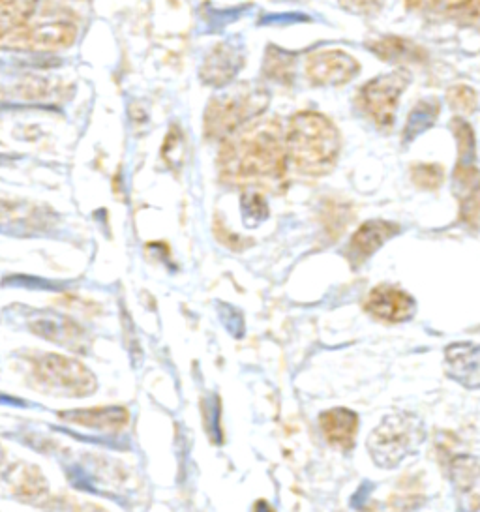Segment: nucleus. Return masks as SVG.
Instances as JSON below:
<instances>
[{
    "instance_id": "nucleus-1",
    "label": "nucleus",
    "mask_w": 480,
    "mask_h": 512,
    "mask_svg": "<svg viewBox=\"0 0 480 512\" xmlns=\"http://www.w3.org/2000/svg\"><path fill=\"white\" fill-rule=\"evenodd\" d=\"M220 177L235 186H280L287 171L282 122L257 117L224 139L218 156Z\"/></svg>"
},
{
    "instance_id": "nucleus-2",
    "label": "nucleus",
    "mask_w": 480,
    "mask_h": 512,
    "mask_svg": "<svg viewBox=\"0 0 480 512\" xmlns=\"http://www.w3.org/2000/svg\"><path fill=\"white\" fill-rule=\"evenodd\" d=\"M342 149L338 128L315 111H300L291 117L285 132L287 160L297 171L321 177L334 169Z\"/></svg>"
},
{
    "instance_id": "nucleus-3",
    "label": "nucleus",
    "mask_w": 480,
    "mask_h": 512,
    "mask_svg": "<svg viewBox=\"0 0 480 512\" xmlns=\"http://www.w3.org/2000/svg\"><path fill=\"white\" fill-rule=\"evenodd\" d=\"M27 368L30 385L53 398H87L98 391V377L75 357L36 351L27 357Z\"/></svg>"
},
{
    "instance_id": "nucleus-4",
    "label": "nucleus",
    "mask_w": 480,
    "mask_h": 512,
    "mask_svg": "<svg viewBox=\"0 0 480 512\" xmlns=\"http://www.w3.org/2000/svg\"><path fill=\"white\" fill-rule=\"evenodd\" d=\"M269 91L257 83H240L210 100L205 113V134L224 141L244 124L255 121L269 107Z\"/></svg>"
},
{
    "instance_id": "nucleus-5",
    "label": "nucleus",
    "mask_w": 480,
    "mask_h": 512,
    "mask_svg": "<svg viewBox=\"0 0 480 512\" xmlns=\"http://www.w3.org/2000/svg\"><path fill=\"white\" fill-rule=\"evenodd\" d=\"M424 441V424L413 413H392L375 428L368 439V451L379 467L398 466L407 454L417 451Z\"/></svg>"
},
{
    "instance_id": "nucleus-6",
    "label": "nucleus",
    "mask_w": 480,
    "mask_h": 512,
    "mask_svg": "<svg viewBox=\"0 0 480 512\" xmlns=\"http://www.w3.org/2000/svg\"><path fill=\"white\" fill-rule=\"evenodd\" d=\"M409 74L405 70L379 76L360 89L359 106L375 122L377 128L387 130L394 124L400 96L409 85Z\"/></svg>"
},
{
    "instance_id": "nucleus-7",
    "label": "nucleus",
    "mask_w": 480,
    "mask_h": 512,
    "mask_svg": "<svg viewBox=\"0 0 480 512\" xmlns=\"http://www.w3.org/2000/svg\"><path fill=\"white\" fill-rule=\"evenodd\" d=\"M77 38V27L68 21H49L32 23L21 31L8 36L2 46L14 49H32V51H60L72 46Z\"/></svg>"
},
{
    "instance_id": "nucleus-8",
    "label": "nucleus",
    "mask_w": 480,
    "mask_h": 512,
    "mask_svg": "<svg viewBox=\"0 0 480 512\" xmlns=\"http://www.w3.org/2000/svg\"><path fill=\"white\" fill-rule=\"evenodd\" d=\"M304 70L315 87H342L359 74L360 64L344 51L325 49L308 55Z\"/></svg>"
},
{
    "instance_id": "nucleus-9",
    "label": "nucleus",
    "mask_w": 480,
    "mask_h": 512,
    "mask_svg": "<svg viewBox=\"0 0 480 512\" xmlns=\"http://www.w3.org/2000/svg\"><path fill=\"white\" fill-rule=\"evenodd\" d=\"M59 419L98 434H120L128 428L132 417L124 406H98L68 409L59 413Z\"/></svg>"
},
{
    "instance_id": "nucleus-10",
    "label": "nucleus",
    "mask_w": 480,
    "mask_h": 512,
    "mask_svg": "<svg viewBox=\"0 0 480 512\" xmlns=\"http://www.w3.org/2000/svg\"><path fill=\"white\" fill-rule=\"evenodd\" d=\"M450 481L460 512L480 511V460L475 456H456L450 462Z\"/></svg>"
},
{
    "instance_id": "nucleus-11",
    "label": "nucleus",
    "mask_w": 480,
    "mask_h": 512,
    "mask_svg": "<svg viewBox=\"0 0 480 512\" xmlns=\"http://www.w3.org/2000/svg\"><path fill=\"white\" fill-rule=\"evenodd\" d=\"M4 482L12 490V494L23 503L42 507L49 501V482L38 466L25 462L14 464L6 469Z\"/></svg>"
},
{
    "instance_id": "nucleus-12",
    "label": "nucleus",
    "mask_w": 480,
    "mask_h": 512,
    "mask_svg": "<svg viewBox=\"0 0 480 512\" xmlns=\"http://www.w3.org/2000/svg\"><path fill=\"white\" fill-rule=\"evenodd\" d=\"M364 306L372 316L389 323H402L415 316L413 297L394 286L375 287Z\"/></svg>"
},
{
    "instance_id": "nucleus-13",
    "label": "nucleus",
    "mask_w": 480,
    "mask_h": 512,
    "mask_svg": "<svg viewBox=\"0 0 480 512\" xmlns=\"http://www.w3.org/2000/svg\"><path fill=\"white\" fill-rule=\"evenodd\" d=\"M447 374L467 389H480V344L460 342L445 351Z\"/></svg>"
},
{
    "instance_id": "nucleus-14",
    "label": "nucleus",
    "mask_w": 480,
    "mask_h": 512,
    "mask_svg": "<svg viewBox=\"0 0 480 512\" xmlns=\"http://www.w3.org/2000/svg\"><path fill=\"white\" fill-rule=\"evenodd\" d=\"M400 231V227L392 222L385 220H372L366 222L355 231L353 239L349 242V256L351 263L360 265L362 261H366L368 257L374 256L375 252L392 239L396 233Z\"/></svg>"
},
{
    "instance_id": "nucleus-15",
    "label": "nucleus",
    "mask_w": 480,
    "mask_h": 512,
    "mask_svg": "<svg viewBox=\"0 0 480 512\" xmlns=\"http://www.w3.org/2000/svg\"><path fill=\"white\" fill-rule=\"evenodd\" d=\"M244 57L239 49L231 44L214 47L201 68V79L212 87H224L242 68Z\"/></svg>"
},
{
    "instance_id": "nucleus-16",
    "label": "nucleus",
    "mask_w": 480,
    "mask_h": 512,
    "mask_svg": "<svg viewBox=\"0 0 480 512\" xmlns=\"http://www.w3.org/2000/svg\"><path fill=\"white\" fill-rule=\"evenodd\" d=\"M30 331L36 332L40 338H45L49 342L74 349L77 353H83L85 349V332L75 321L66 317L44 316L34 319Z\"/></svg>"
},
{
    "instance_id": "nucleus-17",
    "label": "nucleus",
    "mask_w": 480,
    "mask_h": 512,
    "mask_svg": "<svg viewBox=\"0 0 480 512\" xmlns=\"http://www.w3.org/2000/svg\"><path fill=\"white\" fill-rule=\"evenodd\" d=\"M319 424H321V432L325 434L330 445L340 447L344 451L355 447L359 417L353 411L345 407H334L319 417Z\"/></svg>"
},
{
    "instance_id": "nucleus-18",
    "label": "nucleus",
    "mask_w": 480,
    "mask_h": 512,
    "mask_svg": "<svg viewBox=\"0 0 480 512\" xmlns=\"http://www.w3.org/2000/svg\"><path fill=\"white\" fill-rule=\"evenodd\" d=\"M36 4L38 0H0V44L29 25Z\"/></svg>"
},
{
    "instance_id": "nucleus-19",
    "label": "nucleus",
    "mask_w": 480,
    "mask_h": 512,
    "mask_svg": "<svg viewBox=\"0 0 480 512\" xmlns=\"http://www.w3.org/2000/svg\"><path fill=\"white\" fill-rule=\"evenodd\" d=\"M370 51H374L375 55L381 61L389 62H424L428 53L422 47L404 40V38H396V36H387L381 38L377 42L370 44Z\"/></svg>"
},
{
    "instance_id": "nucleus-20",
    "label": "nucleus",
    "mask_w": 480,
    "mask_h": 512,
    "mask_svg": "<svg viewBox=\"0 0 480 512\" xmlns=\"http://www.w3.org/2000/svg\"><path fill=\"white\" fill-rule=\"evenodd\" d=\"M434 8L458 23H475L480 19V0H435Z\"/></svg>"
},
{
    "instance_id": "nucleus-21",
    "label": "nucleus",
    "mask_w": 480,
    "mask_h": 512,
    "mask_svg": "<svg viewBox=\"0 0 480 512\" xmlns=\"http://www.w3.org/2000/svg\"><path fill=\"white\" fill-rule=\"evenodd\" d=\"M439 113V104L437 102H420L419 106L415 107L409 113V119L405 124V139H413V137L422 134L426 128H430L437 119Z\"/></svg>"
},
{
    "instance_id": "nucleus-22",
    "label": "nucleus",
    "mask_w": 480,
    "mask_h": 512,
    "mask_svg": "<svg viewBox=\"0 0 480 512\" xmlns=\"http://www.w3.org/2000/svg\"><path fill=\"white\" fill-rule=\"evenodd\" d=\"M411 179L422 190H437L443 184L445 171L437 164H417L411 169Z\"/></svg>"
},
{
    "instance_id": "nucleus-23",
    "label": "nucleus",
    "mask_w": 480,
    "mask_h": 512,
    "mask_svg": "<svg viewBox=\"0 0 480 512\" xmlns=\"http://www.w3.org/2000/svg\"><path fill=\"white\" fill-rule=\"evenodd\" d=\"M465 194L462 199V220L469 227L479 229L480 227V181H475L471 186L464 188Z\"/></svg>"
},
{
    "instance_id": "nucleus-24",
    "label": "nucleus",
    "mask_w": 480,
    "mask_h": 512,
    "mask_svg": "<svg viewBox=\"0 0 480 512\" xmlns=\"http://www.w3.org/2000/svg\"><path fill=\"white\" fill-rule=\"evenodd\" d=\"M447 102L456 113L469 115L477 109V94L473 89H469L467 85H456L447 92Z\"/></svg>"
},
{
    "instance_id": "nucleus-25",
    "label": "nucleus",
    "mask_w": 480,
    "mask_h": 512,
    "mask_svg": "<svg viewBox=\"0 0 480 512\" xmlns=\"http://www.w3.org/2000/svg\"><path fill=\"white\" fill-rule=\"evenodd\" d=\"M295 70V62L289 59V55L284 53H276L272 55L269 53V61H267V74L270 77H274L276 81H289L291 72Z\"/></svg>"
},
{
    "instance_id": "nucleus-26",
    "label": "nucleus",
    "mask_w": 480,
    "mask_h": 512,
    "mask_svg": "<svg viewBox=\"0 0 480 512\" xmlns=\"http://www.w3.org/2000/svg\"><path fill=\"white\" fill-rule=\"evenodd\" d=\"M452 126H454V134H456V139H458V143H460V156H462V160H464L465 156H471L473 151H475V137H473V130H471V126L467 124V122L462 121V119H456V121L452 122Z\"/></svg>"
},
{
    "instance_id": "nucleus-27",
    "label": "nucleus",
    "mask_w": 480,
    "mask_h": 512,
    "mask_svg": "<svg viewBox=\"0 0 480 512\" xmlns=\"http://www.w3.org/2000/svg\"><path fill=\"white\" fill-rule=\"evenodd\" d=\"M182 154H184L182 136L177 128H171V134L164 141V158L167 164L173 166V164H182Z\"/></svg>"
},
{
    "instance_id": "nucleus-28",
    "label": "nucleus",
    "mask_w": 480,
    "mask_h": 512,
    "mask_svg": "<svg viewBox=\"0 0 480 512\" xmlns=\"http://www.w3.org/2000/svg\"><path fill=\"white\" fill-rule=\"evenodd\" d=\"M347 10L360 14V16H370L381 10L383 0H340Z\"/></svg>"
},
{
    "instance_id": "nucleus-29",
    "label": "nucleus",
    "mask_w": 480,
    "mask_h": 512,
    "mask_svg": "<svg viewBox=\"0 0 480 512\" xmlns=\"http://www.w3.org/2000/svg\"><path fill=\"white\" fill-rule=\"evenodd\" d=\"M216 237L220 239V241L224 242L225 246H229V248H233V250H242L244 246H248L250 242L242 241L239 235H231V233H227L224 227H216Z\"/></svg>"
},
{
    "instance_id": "nucleus-30",
    "label": "nucleus",
    "mask_w": 480,
    "mask_h": 512,
    "mask_svg": "<svg viewBox=\"0 0 480 512\" xmlns=\"http://www.w3.org/2000/svg\"><path fill=\"white\" fill-rule=\"evenodd\" d=\"M405 2L413 10H430L435 6V0H405Z\"/></svg>"
},
{
    "instance_id": "nucleus-31",
    "label": "nucleus",
    "mask_w": 480,
    "mask_h": 512,
    "mask_svg": "<svg viewBox=\"0 0 480 512\" xmlns=\"http://www.w3.org/2000/svg\"><path fill=\"white\" fill-rule=\"evenodd\" d=\"M254 512H274V509L270 507L267 501H257V503H255Z\"/></svg>"
},
{
    "instance_id": "nucleus-32",
    "label": "nucleus",
    "mask_w": 480,
    "mask_h": 512,
    "mask_svg": "<svg viewBox=\"0 0 480 512\" xmlns=\"http://www.w3.org/2000/svg\"><path fill=\"white\" fill-rule=\"evenodd\" d=\"M4 462H6V449H4V445L0 443V469L4 467Z\"/></svg>"
}]
</instances>
